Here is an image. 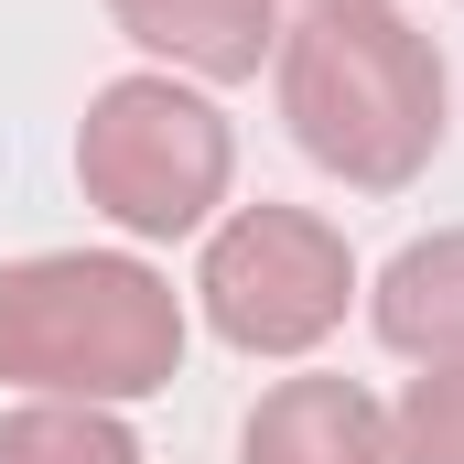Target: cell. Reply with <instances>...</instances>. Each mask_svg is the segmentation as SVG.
Returning <instances> with one entry per match:
<instances>
[{"label":"cell","instance_id":"1","mask_svg":"<svg viewBox=\"0 0 464 464\" xmlns=\"http://www.w3.org/2000/svg\"><path fill=\"white\" fill-rule=\"evenodd\" d=\"M270 76L292 140L356 195H400L443 151V54L400 0H314L281 33Z\"/></svg>","mask_w":464,"mask_h":464},{"label":"cell","instance_id":"2","mask_svg":"<svg viewBox=\"0 0 464 464\" xmlns=\"http://www.w3.org/2000/svg\"><path fill=\"white\" fill-rule=\"evenodd\" d=\"M184 367V292L130 248H44L0 270V378L33 400H151Z\"/></svg>","mask_w":464,"mask_h":464},{"label":"cell","instance_id":"3","mask_svg":"<svg viewBox=\"0 0 464 464\" xmlns=\"http://www.w3.org/2000/svg\"><path fill=\"white\" fill-rule=\"evenodd\" d=\"M237 140L227 119L206 109L184 76H119L87 98V130H76V184L87 206L130 237H195L217 206H227Z\"/></svg>","mask_w":464,"mask_h":464},{"label":"cell","instance_id":"4","mask_svg":"<svg viewBox=\"0 0 464 464\" xmlns=\"http://www.w3.org/2000/svg\"><path fill=\"white\" fill-rule=\"evenodd\" d=\"M195 303L237 356H303L346 324L356 303V259L346 227H324L314 206H237L227 227L206 237Z\"/></svg>","mask_w":464,"mask_h":464},{"label":"cell","instance_id":"5","mask_svg":"<svg viewBox=\"0 0 464 464\" xmlns=\"http://www.w3.org/2000/svg\"><path fill=\"white\" fill-rule=\"evenodd\" d=\"M109 22L195 87H237L281 54V0H109Z\"/></svg>","mask_w":464,"mask_h":464},{"label":"cell","instance_id":"6","mask_svg":"<svg viewBox=\"0 0 464 464\" xmlns=\"http://www.w3.org/2000/svg\"><path fill=\"white\" fill-rule=\"evenodd\" d=\"M237 464H400V443H389V411L356 378H281L248 411Z\"/></svg>","mask_w":464,"mask_h":464},{"label":"cell","instance_id":"7","mask_svg":"<svg viewBox=\"0 0 464 464\" xmlns=\"http://www.w3.org/2000/svg\"><path fill=\"white\" fill-rule=\"evenodd\" d=\"M367 324H378V346L421 356V367H454L464 356V227L400 248L378 270V292H367Z\"/></svg>","mask_w":464,"mask_h":464},{"label":"cell","instance_id":"8","mask_svg":"<svg viewBox=\"0 0 464 464\" xmlns=\"http://www.w3.org/2000/svg\"><path fill=\"white\" fill-rule=\"evenodd\" d=\"M0 464H140L130 421L119 411H87V400H22L0 421Z\"/></svg>","mask_w":464,"mask_h":464},{"label":"cell","instance_id":"9","mask_svg":"<svg viewBox=\"0 0 464 464\" xmlns=\"http://www.w3.org/2000/svg\"><path fill=\"white\" fill-rule=\"evenodd\" d=\"M389 443H400V464H464V356L454 367H421V378L400 389Z\"/></svg>","mask_w":464,"mask_h":464},{"label":"cell","instance_id":"10","mask_svg":"<svg viewBox=\"0 0 464 464\" xmlns=\"http://www.w3.org/2000/svg\"><path fill=\"white\" fill-rule=\"evenodd\" d=\"M303 11H314V0H303Z\"/></svg>","mask_w":464,"mask_h":464}]
</instances>
